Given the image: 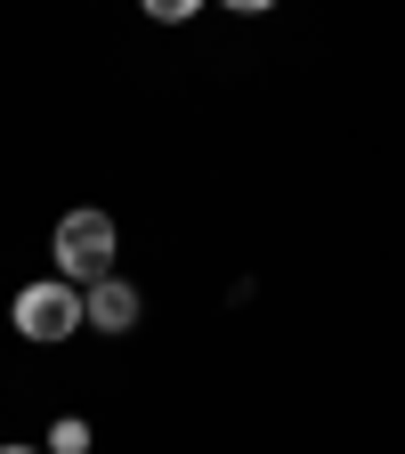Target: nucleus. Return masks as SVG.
I'll list each match as a JSON object with an SVG mask.
<instances>
[{"instance_id":"nucleus-5","label":"nucleus","mask_w":405,"mask_h":454,"mask_svg":"<svg viewBox=\"0 0 405 454\" xmlns=\"http://www.w3.org/2000/svg\"><path fill=\"white\" fill-rule=\"evenodd\" d=\"M0 454H41V446H0Z\"/></svg>"},{"instance_id":"nucleus-1","label":"nucleus","mask_w":405,"mask_h":454,"mask_svg":"<svg viewBox=\"0 0 405 454\" xmlns=\"http://www.w3.org/2000/svg\"><path fill=\"white\" fill-rule=\"evenodd\" d=\"M49 260L66 284H105L113 276V219L105 211H66L49 236Z\"/></svg>"},{"instance_id":"nucleus-3","label":"nucleus","mask_w":405,"mask_h":454,"mask_svg":"<svg viewBox=\"0 0 405 454\" xmlns=\"http://www.w3.org/2000/svg\"><path fill=\"white\" fill-rule=\"evenodd\" d=\"M138 284H122V276H105V284H90V293H82V317L97 325V333H130L138 325Z\"/></svg>"},{"instance_id":"nucleus-2","label":"nucleus","mask_w":405,"mask_h":454,"mask_svg":"<svg viewBox=\"0 0 405 454\" xmlns=\"http://www.w3.org/2000/svg\"><path fill=\"white\" fill-rule=\"evenodd\" d=\"M9 317H17V333H25V340H66V333H82V325H90V317H82V293H74L66 276L25 284Z\"/></svg>"},{"instance_id":"nucleus-4","label":"nucleus","mask_w":405,"mask_h":454,"mask_svg":"<svg viewBox=\"0 0 405 454\" xmlns=\"http://www.w3.org/2000/svg\"><path fill=\"white\" fill-rule=\"evenodd\" d=\"M41 454H90V422H82V414H66V422L49 430V446H41Z\"/></svg>"}]
</instances>
